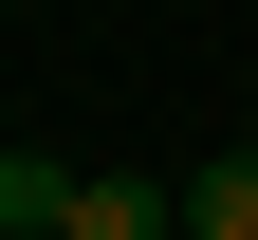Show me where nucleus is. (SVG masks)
Here are the masks:
<instances>
[{"label":"nucleus","instance_id":"f257e3e1","mask_svg":"<svg viewBox=\"0 0 258 240\" xmlns=\"http://www.w3.org/2000/svg\"><path fill=\"white\" fill-rule=\"evenodd\" d=\"M55 240H184V185H129V166H74Z\"/></svg>","mask_w":258,"mask_h":240},{"label":"nucleus","instance_id":"7ed1b4c3","mask_svg":"<svg viewBox=\"0 0 258 240\" xmlns=\"http://www.w3.org/2000/svg\"><path fill=\"white\" fill-rule=\"evenodd\" d=\"M184 240H258V148H221L203 185H184Z\"/></svg>","mask_w":258,"mask_h":240},{"label":"nucleus","instance_id":"f03ea898","mask_svg":"<svg viewBox=\"0 0 258 240\" xmlns=\"http://www.w3.org/2000/svg\"><path fill=\"white\" fill-rule=\"evenodd\" d=\"M55 203H74V166L55 148H0V240H55Z\"/></svg>","mask_w":258,"mask_h":240}]
</instances>
